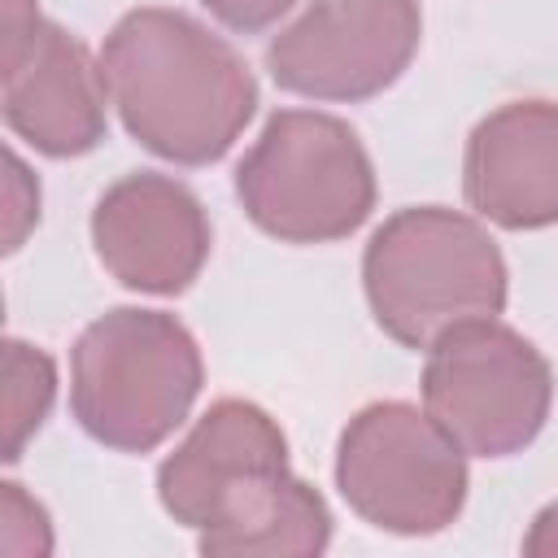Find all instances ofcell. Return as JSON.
I'll return each mask as SVG.
<instances>
[{
  "label": "cell",
  "instance_id": "9c48e42d",
  "mask_svg": "<svg viewBox=\"0 0 558 558\" xmlns=\"http://www.w3.org/2000/svg\"><path fill=\"white\" fill-rule=\"evenodd\" d=\"M92 244L100 266L135 292L174 296L209 257V218L192 187L170 174H126L92 209Z\"/></svg>",
  "mask_w": 558,
  "mask_h": 558
},
{
  "label": "cell",
  "instance_id": "e0dca14e",
  "mask_svg": "<svg viewBox=\"0 0 558 558\" xmlns=\"http://www.w3.org/2000/svg\"><path fill=\"white\" fill-rule=\"evenodd\" d=\"M523 549H527V554H558V501L536 514V523H532Z\"/></svg>",
  "mask_w": 558,
  "mask_h": 558
},
{
  "label": "cell",
  "instance_id": "2e32d148",
  "mask_svg": "<svg viewBox=\"0 0 558 558\" xmlns=\"http://www.w3.org/2000/svg\"><path fill=\"white\" fill-rule=\"evenodd\" d=\"M201 4H205L222 26L253 35V31H266L270 22H279L296 0H201Z\"/></svg>",
  "mask_w": 558,
  "mask_h": 558
},
{
  "label": "cell",
  "instance_id": "ba28073f",
  "mask_svg": "<svg viewBox=\"0 0 558 558\" xmlns=\"http://www.w3.org/2000/svg\"><path fill=\"white\" fill-rule=\"evenodd\" d=\"M418 0H314L266 48L283 92L310 100H371L418 52Z\"/></svg>",
  "mask_w": 558,
  "mask_h": 558
},
{
  "label": "cell",
  "instance_id": "5b68a950",
  "mask_svg": "<svg viewBox=\"0 0 558 558\" xmlns=\"http://www.w3.org/2000/svg\"><path fill=\"white\" fill-rule=\"evenodd\" d=\"M336 488L371 527L432 536L462 514L466 453L427 410L375 401L340 432Z\"/></svg>",
  "mask_w": 558,
  "mask_h": 558
},
{
  "label": "cell",
  "instance_id": "8fae6325",
  "mask_svg": "<svg viewBox=\"0 0 558 558\" xmlns=\"http://www.w3.org/2000/svg\"><path fill=\"white\" fill-rule=\"evenodd\" d=\"M288 466V440L279 423L240 397L214 401L183 445L157 466V497L183 527H205L214 506L248 475Z\"/></svg>",
  "mask_w": 558,
  "mask_h": 558
},
{
  "label": "cell",
  "instance_id": "30bf717a",
  "mask_svg": "<svg viewBox=\"0 0 558 558\" xmlns=\"http://www.w3.org/2000/svg\"><path fill=\"white\" fill-rule=\"evenodd\" d=\"M466 201L506 231L558 222V105L510 100L466 140Z\"/></svg>",
  "mask_w": 558,
  "mask_h": 558
},
{
  "label": "cell",
  "instance_id": "7a4b0ae2",
  "mask_svg": "<svg viewBox=\"0 0 558 558\" xmlns=\"http://www.w3.org/2000/svg\"><path fill=\"white\" fill-rule=\"evenodd\" d=\"M366 305L397 344L432 349L445 331L497 318L506 305V262L497 240L445 205L397 209L362 253Z\"/></svg>",
  "mask_w": 558,
  "mask_h": 558
},
{
  "label": "cell",
  "instance_id": "5bb4252c",
  "mask_svg": "<svg viewBox=\"0 0 558 558\" xmlns=\"http://www.w3.org/2000/svg\"><path fill=\"white\" fill-rule=\"evenodd\" d=\"M0 545L4 554L31 558V554H48L52 549V532H48V514L39 501H31L22 493V484H0Z\"/></svg>",
  "mask_w": 558,
  "mask_h": 558
},
{
  "label": "cell",
  "instance_id": "8992f818",
  "mask_svg": "<svg viewBox=\"0 0 558 558\" xmlns=\"http://www.w3.org/2000/svg\"><path fill=\"white\" fill-rule=\"evenodd\" d=\"M554 371L545 353L497 318L445 331L427 349L423 405L475 458H510L549 418Z\"/></svg>",
  "mask_w": 558,
  "mask_h": 558
},
{
  "label": "cell",
  "instance_id": "7c38bea8",
  "mask_svg": "<svg viewBox=\"0 0 558 558\" xmlns=\"http://www.w3.org/2000/svg\"><path fill=\"white\" fill-rule=\"evenodd\" d=\"M196 545L201 554H227V558L235 554L310 558L331 545V510L305 480H296L288 466H275L240 480L214 506Z\"/></svg>",
  "mask_w": 558,
  "mask_h": 558
},
{
  "label": "cell",
  "instance_id": "52a82bcc",
  "mask_svg": "<svg viewBox=\"0 0 558 558\" xmlns=\"http://www.w3.org/2000/svg\"><path fill=\"white\" fill-rule=\"evenodd\" d=\"M105 74L35 0H0V105L17 140L78 157L105 140Z\"/></svg>",
  "mask_w": 558,
  "mask_h": 558
},
{
  "label": "cell",
  "instance_id": "4fadbf2b",
  "mask_svg": "<svg viewBox=\"0 0 558 558\" xmlns=\"http://www.w3.org/2000/svg\"><path fill=\"white\" fill-rule=\"evenodd\" d=\"M57 392V366L26 340H4V462H17L26 440L48 418Z\"/></svg>",
  "mask_w": 558,
  "mask_h": 558
},
{
  "label": "cell",
  "instance_id": "277c9868",
  "mask_svg": "<svg viewBox=\"0 0 558 558\" xmlns=\"http://www.w3.org/2000/svg\"><path fill=\"white\" fill-rule=\"evenodd\" d=\"M244 214L283 244L353 235L375 209V170L357 131L318 109H279L235 170Z\"/></svg>",
  "mask_w": 558,
  "mask_h": 558
},
{
  "label": "cell",
  "instance_id": "6da1fadb",
  "mask_svg": "<svg viewBox=\"0 0 558 558\" xmlns=\"http://www.w3.org/2000/svg\"><path fill=\"white\" fill-rule=\"evenodd\" d=\"M100 74L122 126L174 166L218 161L257 109L244 57L179 9H131L100 48Z\"/></svg>",
  "mask_w": 558,
  "mask_h": 558
},
{
  "label": "cell",
  "instance_id": "9a60e30c",
  "mask_svg": "<svg viewBox=\"0 0 558 558\" xmlns=\"http://www.w3.org/2000/svg\"><path fill=\"white\" fill-rule=\"evenodd\" d=\"M4 201H9V214H4V248L13 253L26 240V231L35 227V218H39V187L26 174V166H22L17 153H9V187H4Z\"/></svg>",
  "mask_w": 558,
  "mask_h": 558
},
{
  "label": "cell",
  "instance_id": "3957f363",
  "mask_svg": "<svg viewBox=\"0 0 558 558\" xmlns=\"http://www.w3.org/2000/svg\"><path fill=\"white\" fill-rule=\"evenodd\" d=\"M205 366L192 331L161 310H109L70 353V410L118 453L157 449L192 410Z\"/></svg>",
  "mask_w": 558,
  "mask_h": 558
}]
</instances>
